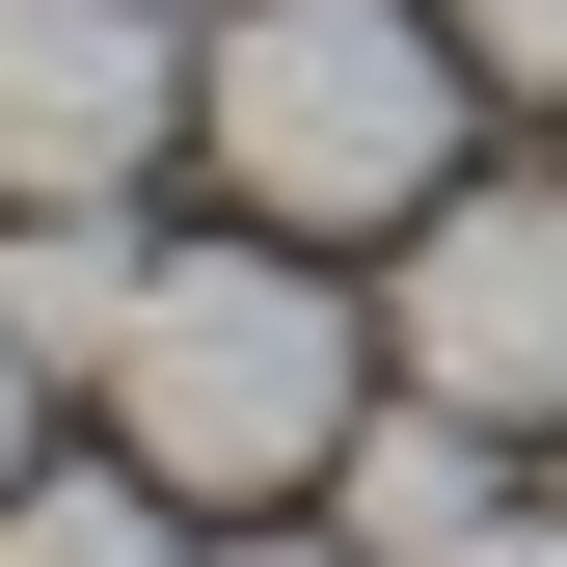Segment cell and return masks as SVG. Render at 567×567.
<instances>
[{
	"label": "cell",
	"mask_w": 567,
	"mask_h": 567,
	"mask_svg": "<svg viewBox=\"0 0 567 567\" xmlns=\"http://www.w3.org/2000/svg\"><path fill=\"white\" fill-rule=\"evenodd\" d=\"M460 109H486V54L433 0H244V28H189V135H217V189L270 244H405L460 189Z\"/></svg>",
	"instance_id": "6da1fadb"
},
{
	"label": "cell",
	"mask_w": 567,
	"mask_h": 567,
	"mask_svg": "<svg viewBox=\"0 0 567 567\" xmlns=\"http://www.w3.org/2000/svg\"><path fill=\"white\" fill-rule=\"evenodd\" d=\"M351 405H379V324L324 298V244H163V298L109 351V460H163L189 514H270V486L351 460Z\"/></svg>",
	"instance_id": "7a4b0ae2"
},
{
	"label": "cell",
	"mask_w": 567,
	"mask_h": 567,
	"mask_svg": "<svg viewBox=\"0 0 567 567\" xmlns=\"http://www.w3.org/2000/svg\"><path fill=\"white\" fill-rule=\"evenodd\" d=\"M379 379L486 405V433H567V189H433L405 217V298H379Z\"/></svg>",
	"instance_id": "3957f363"
},
{
	"label": "cell",
	"mask_w": 567,
	"mask_h": 567,
	"mask_svg": "<svg viewBox=\"0 0 567 567\" xmlns=\"http://www.w3.org/2000/svg\"><path fill=\"white\" fill-rule=\"evenodd\" d=\"M163 135H189L163 0H0V217H135Z\"/></svg>",
	"instance_id": "277c9868"
},
{
	"label": "cell",
	"mask_w": 567,
	"mask_h": 567,
	"mask_svg": "<svg viewBox=\"0 0 567 567\" xmlns=\"http://www.w3.org/2000/svg\"><path fill=\"white\" fill-rule=\"evenodd\" d=\"M486 514H514V433H486V405H433V379H379V405H351V460H324V540H379V567H460Z\"/></svg>",
	"instance_id": "5b68a950"
},
{
	"label": "cell",
	"mask_w": 567,
	"mask_h": 567,
	"mask_svg": "<svg viewBox=\"0 0 567 567\" xmlns=\"http://www.w3.org/2000/svg\"><path fill=\"white\" fill-rule=\"evenodd\" d=\"M135 298H163V244H135V217H0V324H28V379H109Z\"/></svg>",
	"instance_id": "8992f818"
},
{
	"label": "cell",
	"mask_w": 567,
	"mask_h": 567,
	"mask_svg": "<svg viewBox=\"0 0 567 567\" xmlns=\"http://www.w3.org/2000/svg\"><path fill=\"white\" fill-rule=\"evenodd\" d=\"M0 567H189V486L163 460H28L0 486Z\"/></svg>",
	"instance_id": "52a82bcc"
},
{
	"label": "cell",
	"mask_w": 567,
	"mask_h": 567,
	"mask_svg": "<svg viewBox=\"0 0 567 567\" xmlns=\"http://www.w3.org/2000/svg\"><path fill=\"white\" fill-rule=\"evenodd\" d=\"M433 28H460V54H486L514 109H567V0H433Z\"/></svg>",
	"instance_id": "ba28073f"
},
{
	"label": "cell",
	"mask_w": 567,
	"mask_h": 567,
	"mask_svg": "<svg viewBox=\"0 0 567 567\" xmlns=\"http://www.w3.org/2000/svg\"><path fill=\"white\" fill-rule=\"evenodd\" d=\"M460 567H567V486H540V514H486V540H460Z\"/></svg>",
	"instance_id": "9c48e42d"
},
{
	"label": "cell",
	"mask_w": 567,
	"mask_h": 567,
	"mask_svg": "<svg viewBox=\"0 0 567 567\" xmlns=\"http://www.w3.org/2000/svg\"><path fill=\"white\" fill-rule=\"evenodd\" d=\"M28 405H54V379H28V324H0V486H28Z\"/></svg>",
	"instance_id": "30bf717a"
},
{
	"label": "cell",
	"mask_w": 567,
	"mask_h": 567,
	"mask_svg": "<svg viewBox=\"0 0 567 567\" xmlns=\"http://www.w3.org/2000/svg\"><path fill=\"white\" fill-rule=\"evenodd\" d=\"M217 567H379V540H217Z\"/></svg>",
	"instance_id": "8fae6325"
},
{
	"label": "cell",
	"mask_w": 567,
	"mask_h": 567,
	"mask_svg": "<svg viewBox=\"0 0 567 567\" xmlns=\"http://www.w3.org/2000/svg\"><path fill=\"white\" fill-rule=\"evenodd\" d=\"M540 486H567V433H540Z\"/></svg>",
	"instance_id": "7c38bea8"
}]
</instances>
